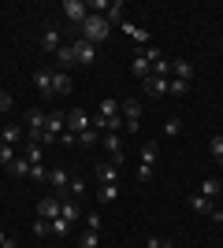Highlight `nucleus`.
Here are the masks:
<instances>
[{"label":"nucleus","instance_id":"21","mask_svg":"<svg viewBox=\"0 0 223 248\" xmlns=\"http://www.w3.org/2000/svg\"><path fill=\"white\" fill-rule=\"evenodd\" d=\"M30 159H26V155H15V159H11V167H8V170H11V174H15V178H30Z\"/></svg>","mask_w":223,"mask_h":248},{"label":"nucleus","instance_id":"13","mask_svg":"<svg viewBox=\"0 0 223 248\" xmlns=\"http://www.w3.org/2000/svg\"><path fill=\"white\" fill-rule=\"evenodd\" d=\"M171 78L190 82V78H193V63H190V60H171Z\"/></svg>","mask_w":223,"mask_h":248},{"label":"nucleus","instance_id":"15","mask_svg":"<svg viewBox=\"0 0 223 248\" xmlns=\"http://www.w3.org/2000/svg\"><path fill=\"white\" fill-rule=\"evenodd\" d=\"M130 74H134V78H141V82L153 74V63L145 60V52H138V56H134V63H130Z\"/></svg>","mask_w":223,"mask_h":248},{"label":"nucleus","instance_id":"9","mask_svg":"<svg viewBox=\"0 0 223 248\" xmlns=\"http://www.w3.org/2000/svg\"><path fill=\"white\" fill-rule=\"evenodd\" d=\"M97 182L101 186H119V167L116 163H97Z\"/></svg>","mask_w":223,"mask_h":248},{"label":"nucleus","instance_id":"7","mask_svg":"<svg viewBox=\"0 0 223 248\" xmlns=\"http://www.w3.org/2000/svg\"><path fill=\"white\" fill-rule=\"evenodd\" d=\"M74 63H82V67H93L97 63V45H89V41H74Z\"/></svg>","mask_w":223,"mask_h":248},{"label":"nucleus","instance_id":"8","mask_svg":"<svg viewBox=\"0 0 223 248\" xmlns=\"http://www.w3.org/2000/svg\"><path fill=\"white\" fill-rule=\"evenodd\" d=\"M37 215L49 218V222L60 218V197H41V200H37Z\"/></svg>","mask_w":223,"mask_h":248},{"label":"nucleus","instance_id":"18","mask_svg":"<svg viewBox=\"0 0 223 248\" xmlns=\"http://www.w3.org/2000/svg\"><path fill=\"white\" fill-rule=\"evenodd\" d=\"M19 141H22V126L11 123V126H4V130H0V145H11V148H15Z\"/></svg>","mask_w":223,"mask_h":248},{"label":"nucleus","instance_id":"32","mask_svg":"<svg viewBox=\"0 0 223 248\" xmlns=\"http://www.w3.org/2000/svg\"><path fill=\"white\" fill-rule=\"evenodd\" d=\"M26 159H30V163H45V152H41V145H37V141H30V145H26Z\"/></svg>","mask_w":223,"mask_h":248},{"label":"nucleus","instance_id":"43","mask_svg":"<svg viewBox=\"0 0 223 248\" xmlns=\"http://www.w3.org/2000/svg\"><path fill=\"white\" fill-rule=\"evenodd\" d=\"M0 248H19V245H15V241H11L8 233H4V230H0Z\"/></svg>","mask_w":223,"mask_h":248},{"label":"nucleus","instance_id":"34","mask_svg":"<svg viewBox=\"0 0 223 248\" xmlns=\"http://www.w3.org/2000/svg\"><path fill=\"white\" fill-rule=\"evenodd\" d=\"M30 182H49V167H45V163H34L30 167Z\"/></svg>","mask_w":223,"mask_h":248},{"label":"nucleus","instance_id":"2","mask_svg":"<svg viewBox=\"0 0 223 248\" xmlns=\"http://www.w3.org/2000/svg\"><path fill=\"white\" fill-rule=\"evenodd\" d=\"M60 11H64L67 22H74V26H82V22L89 19V4H86V0H64Z\"/></svg>","mask_w":223,"mask_h":248},{"label":"nucleus","instance_id":"20","mask_svg":"<svg viewBox=\"0 0 223 248\" xmlns=\"http://www.w3.org/2000/svg\"><path fill=\"white\" fill-rule=\"evenodd\" d=\"M49 182H52V189H64V193H67V186H71V174H67L64 167H52V170H49Z\"/></svg>","mask_w":223,"mask_h":248},{"label":"nucleus","instance_id":"17","mask_svg":"<svg viewBox=\"0 0 223 248\" xmlns=\"http://www.w3.org/2000/svg\"><path fill=\"white\" fill-rule=\"evenodd\" d=\"M56 63H60V71L74 67V41H71V45H60V48H56Z\"/></svg>","mask_w":223,"mask_h":248},{"label":"nucleus","instance_id":"31","mask_svg":"<svg viewBox=\"0 0 223 248\" xmlns=\"http://www.w3.org/2000/svg\"><path fill=\"white\" fill-rule=\"evenodd\" d=\"M179 134H182V119H179V115H171L168 123H164V137H179Z\"/></svg>","mask_w":223,"mask_h":248},{"label":"nucleus","instance_id":"28","mask_svg":"<svg viewBox=\"0 0 223 248\" xmlns=\"http://www.w3.org/2000/svg\"><path fill=\"white\" fill-rule=\"evenodd\" d=\"M220 178H205V182H201V197H220Z\"/></svg>","mask_w":223,"mask_h":248},{"label":"nucleus","instance_id":"25","mask_svg":"<svg viewBox=\"0 0 223 248\" xmlns=\"http://www.w3.org/2000/svg\"><path fill=\"white\" fill-rule=\"evenodd\" d=\"M97 200H101V204H116L119 200V186H101L97 189Z\"/></svg>","mask_w":223,"mask_h":248},{"label":"nucleus","instance_id":"36","mask_svg":"<svg viewBox=\"0 0 223 248\" xmlns=\"http://www.w3.org/2000/svg\"><path fill=\"white\" fill-rule=\"evenodd\" d=\"M101 245V233H97V230H86L82 233V248H97Z\"/></svg>","mask_w":223,"mask_h":248},{"label":"nucleus","instance_id":"3","mask_svg":"<svg viewBox=\"0 0 223 248\" xmlns=\"http://www.w3.org/2000/svg\"><path fill=\"white\" fill-rule=\"evenodd\" d=\"M119 111H123V126L141 123V100H138V96H127V100H119Z\"/></svg>","mask_w":223,"mask_h":248},{"label":"nucleus","instance_id":"23","mask_svg":"<svg viewBox=\"0 0 223 248\" xmlns=\"http://www.w3.org/2000/svg\"><path fill=\"white\" fill-rule=\"evenodd\" d=\"M104 19L112 22V26H123V0H116V4H108Z\"/></svg>","mask_w":223,"mask_h":248},{"label":"nucleus","instance_id":"22","mask_svg":"<svg viewBox=\"0 0 223 248\" xmlns=\"http://www.w3.org/2000/svg\"><path fill=\"white\" fill-rule=\"evenodd\" d=\"M208 155H212V163L223 167V134H212V137H208Z\"/></svg>","mask_w":223,"mask_h":248},{"label":"nucleus","instance_id":"40","mask_svg":"<svg viewBox=\"0 0 223 248\" xmlns=\"http://www.w3.org/2000/svg\"><path fill=\"white\" fill-rule=\"evenodd\" d=\"M138 182H141V186H149V182H153V167H145V163L138 167Z\"/></svg>","mask_w":223,"mask_h":248},{"label":"nucleus","instance_id":"41","mask_svg":"<svg viewBox=\"0 0 223 248\" xmlns=\"http://www.w3.org/2000/svg\"><path fill=\"white\" fill-rule=\"evenodd\" d=\"M11 111V93H0V115Z\"/></svg>","mask_w":223,"mask_h":248},{"label":"nucleus","instance_id":"39","mask_svg":"<svg viewBox=\"0 0 223 248\" xmlns=\"http://www.w3.org/2000/svg\"><path fill=\"white\" fill-rule=\"evenodd\" d=\"M101 226H104V218L97 215V211H93V215H86V230H97V233H101Z\"/></svg>","mask_w":223,"mask_h":248},{"label":"nucleus","instance_id":"30","mask_svg":"<svg viewBox=\"0 0 223 248\" xmlns=\"http://www.w3.org/2000/svg\"><path fill=\"white\" fill-rule=\"evenodd\" d=\"M168 93H171V96H186V93H190V82H179V78H168Z\"/></svg>","mask_w":223,"mask_h":248},{"label":"nucleus","instance_id":"42","mask_svg":"<svg viewBox=\"0 0 223 248\" xmlns=\"http://www.w3.org/2000/svg\"><path fill=\"white\" fill-rule=\"evenodd\" d=\"M74 141H78V137H74L71 130H64V134H60V145H74Z\"/></svg>","mask_w":223,"mask_h":248},{"label":"nucleus","instance_id":"33","mask_svg":"<svg viewBox=\"0 0 223 248\" xmlns=\"http://www.w3.org/2000/svg\"><path fill=\"white\" fill-rule=\"evenodd\" d=\"M71 226H74V222H67V218H52V233H56V237H67Z\"/></svg>","mask_w":223,"mask_h":248},{"label":"nucleus","instance_id":"37","mask_svg":"<svg viewBox=\"0 0 223 248\" xmlns=\"http://www.w3.org/2000/svg\"><path fill=\"white\" fill-rule=\"evenodd\" d=\"M49 230H52V222H49V218H37V222H34V237H49Z\"/></svg>","mask_w":223,"mask_h":248},{"label":"nucleus","instance_id":"12","mask_svg":"<svg viewBox=\"0 0 223 248\" xmlns=\"http://www.w3.org/2000/svg\"><path fill=\"white\" fill-rule=\"evenodd\" d=\"M190 207L197 211V215H205V218H212V211H216L212 197H201V193H193V197H190Z\"/></svg>","mask_w":223,"mask_h":248},{"label":"nucleus","instance_id":"10","mask_svg":"<svg viewBox=\"0 0 223 248\" xmlns=\"http://www.w3.org/2000/svg\"><path fill=\"white\" fill-rule=\"evenodd\" d=\"M60 218H67V222H78V218H82V207H78V200H74V197L60 200Z\"/></svg>","mask_w":223,"mask_h":248},{"label":"nucleus","instance_id":"5","mask_svg":"<svg viewBox=\"0 0 223 248\" xmlns=\"http://www.w3.org/2000/svg\"><path fill=\"white\" fill-rule=\"evenodd\" d=\"M101 141H104V148H108V155H112V163L116 167H123V134H101Z\"/></svg>","mask_w":223,"mask_h":248},{"label":"nucleus","instance_id":"24","mask_svg":"<svg viewBox=\"0 0 223 248\" xmlns=\"http://www.w3.org/2000/svg\"><path fill=\"white\" fill-rule=\"evenodd\" d=\"M156 152H160L156 141H145V145H141V163H145V167H156Z\"/></svg>","mask_w":223,"mask_h":248},{"label":"nucleus","instance_id":"6","mask_svg":"<svg viewBox=\"0 0 223 248\" xmlns=\"http://www.w3.org/2000/svg\"><path fill=\"white\" fill-rule=\"evenodd\" d=\"M64 119H67V130H71L74 137L82 134V130H89V115H86L82 108H71V111H64Z\"/></svg>","mask_w":223,"mask_h":248},{"label":"nucleus","instance_id":"16","mask_svg":"<svg viewBox=\"0 0 223 248\" xmlns=\"http://www.w3.org/2000/svg\"><path fill=\"white\" fill-rule=\"evenodd\" d=\"M60 45H64V41H60V30H56V26H45V33H41V48H45V52H56Z\"/></svg>","mask_w":223,"mask_h":248},{"label":"nucleus","instance_id":"35","mask_svg":"<svg viewBox=\"0 0 223 248\" xmlns=\"http://www.w3.org/2000/svg\"><path fill=\"white\" fill-rule=\"evenodd\" d=\"M82 193H86L82 178H71V186H67V193H64V197H74V200H78V197H82Z\"/></svg>","mask_w":223,"mask_h":248},{"label":"nucleus","instance_id":"19","mask_svg":"<svg viewBox=\"0 0 223 248\" xmlns=\"http://www.w3.org/2000/svg\"><path fill=\"white\" fill-rule=\"evenodd\" d=\"M145 93H149V96H164V93H168V78L149 74V78H145Z\"/></svg>","mask_w":223,"mask_h":248},{"label":"nucleus","instance_id":"29","mask_svg":"<svg viewBox=\"0 0 223 248\" xmlns=\"http://www.w3.org/2000/svg\"><path fill=\"white\" fill-rule=\"evenodd\" d=\"M97 141H101V130H93V126H89V130H82V134H78V145H82V148L97 145Z\"/></svg>","mask_w":223,"mask_h":248},{"label":"nucleus","instance_id":"26","mask_svg":"<svg viewBox=\"0 0 223 248\" xmlns=\"http://www.w3.org/2000/svg\"><path fill=\"white\" fill-rule=\"evenodd\" d=\"M123 33H130V37H134V41H141V45L149 41V30H145V26H134V22H123Z\"/></svg>","mask_w":223,"mask_h":248},{"label":"nucleus","instance_id":"27","mask_svg":"<svg viewBox=\"0 0 223 248\" xmlns=\"http://www.w3.org/2000/svg\"><path fill=\"white\" fill-rule=\"evenodd\" d=\"M101 115H104V123H108V119H116V115H119V100H112V96L101 100ZM104 130H108V126H104Z\"/></svg>","mask_w":223,"mask_h":248},{"label":"nucleus","instance_id":"44","mask_svg":"<svg viewBox=\"0 0 223 248\" xmlns=\"http://www.w3.org/2000/svg\"><path fill=\"white\" fill-rule=\"evenodd\" d=\"M220 211H223V207H220Z\"/></svg>","mask_w":223,"mask_h":248},{"label":"nucleus","instance_id":"4","mask_svg":"<svg viewBox=\"0 0 223 248\" xmlns=\"http://www.w3.org/2000/svg\"><path fill=\"white\" fill-rule=\"evenodd\" d=\"M26 134H30V141H41V134H45V111L41 108L26 111Z\"/></svg>","mask_w":223,"mask_h":248},{"label":"nucleus","instance_id":"38","mask_svg":"<svg viewBox=\"0 0 223 248\" xmlns=\"http://www.w3.org/2000/svg\"><path fill=\"white\" fill-rule=\"evenodd\" d=\"M11 159H15V148H11V145H0V167H11Z\"/></svg>","mask_w":223,"mask_h":248},{"label":"nucleus","instance_id":"1","mask_svg":"<svg viewBox=\"0 0 223 248\" xmlns=\"http://www.w3.org/2000/svg\"><path fill=\"white\" fill-rule=\"evenodd\" d=\"M78 37H82V41H89V45H101V41H108V37H112V22H108L104 15H89V19L78 26Z\"/></svg>","mask_w":223,"mask_h":248},{"label":"nucleus","instance_id":"14","mask_svg":"<svg viewBox=\"0 0 223 248\" xmlns=\"http://www.w3.org/2000/svg\"><path fill=\"white\" fill-rule=\"evenodd\" d=\"M34 85H37V93L41 96H52V71H34Z\"/></svg>","mask_w":223,"mask_h":248},{"label":"nucleus","instance_id":"11","mask_svg":"<svg viewBox=\"0 0 223 248\" xmlns=\"http://www.w3.org/2000/svg\"><path fill=\"white\" fill-rule=\"evenodd\" d=\"M71 89H74L71 74H67V71H52V93H56V96H67Z\"/></svg>","mask_w":223,"mask_h":248}]
</instances>
